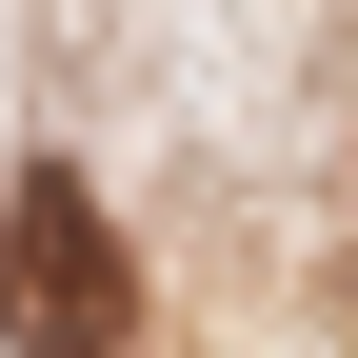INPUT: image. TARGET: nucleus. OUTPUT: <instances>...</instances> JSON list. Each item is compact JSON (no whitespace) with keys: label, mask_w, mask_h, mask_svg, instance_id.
I'll use <instances>...</instances> for the list:
<instances>
[{"label":"nucleus","mask_w":358,"mask_h":358,"mask_svg":"<svg viewBox=\"0 0 358 358\" xmlns=\"http://www.w3.org/2000/svg\"><path fill=\"white\" fill-rule=\"evenodd\" d=\"M120 319H140L120 219L80 199V179H20V199H0V338L20 358H120Z\"/></svg>","instance_id":"nucleus-1"}]
</instances>
